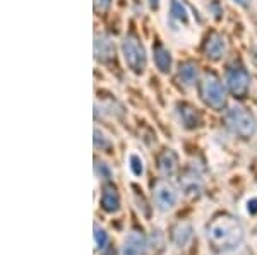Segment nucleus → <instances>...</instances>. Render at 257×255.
Returning <instances> with one entry per match:
<instances>
[{
	"label": "nucleus",
	"mask_w": 257,
	"mask_h": 255,
	"mask_svg": "<svg viewBox=\"0 0 257 255\" xmlns=\"http://www.w3.org/2000/svg\"><path fill=\"white\" fill-rule=\"evenodd\" d=\"M209 11H213V12H214V18H216V19L221 18V14H223V9H221V7H219V2H218V0H214V2H211Z\"/></svg>",
	"instance_id": "obj_25"
},
{
	"label": "nucleus",
	"mask_w": 257,
	"mask_h": 255,
	"mask_svg": "<svg viewBox=\"0 0 257 255\" xmlns=\"http://www.w3.org/2000/svg\"><path fill=\"white\" fill-rule=\"evenodd\" d=\"M178 77L185 86H194L199 77V67L194 62H184L178 67Z\"/></svg>",
	"instance_id": "obj_16"
},
{
	"label": "nucleus",
	"mask_w": 257,
	"mask_h": 255,
	"mask_svg": "<svg viewBox=\"0 0 257 255\" xmlns=\"http://www.w3.org/2000/svg\"><path fill=\"white\" fill-rule=\"evenodd\" d=\"M160 2L161 0H148V4H149V7H151L153 11H156L160 7Z\"/></svg>",
	"instance_id": "obj_28"
},
{
	"label": "nucleus",
	"mask_w": 257,
	"mask_h": 255,
	"mask_svg": "<svg viewBox=\"0 0 257 255\" xmlns=\"http://www.w3.org/2000/svg\"><path fill=\"white\" fill-rule=\"evenodd\" d=\"M199 93H201V100L209 106V108L221 112L226 106V93L223 88L221 81L218 79L214 74H206L199 86Z\"/></svg>",
	"instance_id": "obj_3"
},
{
	"label": "nucleus",
	"mask_w": 257,
	"mask_h": 255,
	"mask_svg": "<svg viewBox=\"0 0 257 255\" xmlns=\"http://www.w3.org/2000/svg\"><path fill=\"white\" fill-rule=\"evenodd\" d=\"M149 248V240L143 229H131L122 243V255H146Z\"/></svg>",
	"instance_id": "obj_8"
},
{
	"label": "nucleus",
	"mask_w": 257,
	"mask_h": 255,
	"mask_svg": "<svg viewBox=\"0 0 257 255\" xmlns=\"http://www.w3.org/2000/svg\"><path fill=\"white\" fill-rule=\"evenodd\" d=\"M93 238H94V250L96 252H103L106 246L110 245V238H108V233L101 228L98 223H94V233H93Z\"/></svg>",
	"instance_id": "obj_18"
},
{
	"label": "nucleus",
	"mask_w": 257,
	"mask_h": 255,
	"mask_svg": "<svg viewBox=\"0 0 257 255\" xmlns=\"http://www.w3.org/2000/svg\"><path fill=\"white\" fill-rule=\"evenodd\" d=\"M235 4H238L240 7H250L252 6V0H233Z\"/></svg>",
	"instance_id": "obj_27"
},
{
	"label": "nucleus",
	"mask_w": 257,
	"mask_h": 255,
	"mask_svg": "<svg viewBox=\"0 0 257 255\" xmlns=\"http://www.w3.org/2000/svg\"><path fill=\"white\" fill-rule=\"evenodd\" d=\"M94 147L99 151H108L111 147V141L99 129H94Z\"/></svg>",
	"instance_id": "obj_21"
},
{
	"label": "nucleus",
	"mask_w": 257,
	"mask_h": 255,
	"mask_svg": "<svg viewBox=\"0 0 257 255\" xmlns=\"http://www.w3.org/2000/svg\"><path fill=\"white\" fill-rule=\"evenodd\" d=\"M115 57V45L108 35H99L94 36V59L101 64H106Z\"/></svg>",
	"instance_id": "obj_14"
},
{
	"label": "nucleus",
	"mask_w": 257,
	"mask_h": 255,
	"mask_svg": "<svg viewBox=\"0 0 257 255\" xmlns=\"http://www.w3.org/2000/svg\"><path fill=\"white\" fill-rule=\"evenodd\" d=\"M247 214L257 216V197H252V199L247 200Z\"/></svg>",
	"instance_id": "obj_24"
},
{
	"label": "nucleus",
	"mask_w": 257,
	"mask_h": 255,
	"mask_svg": "<svg viewBox=\"0 0 257 255\" xmlns=\"http://www.w3.org/2000/svg\"><path fill=\"white\" fill-rule=\"evenodd\" d=\"M99 255H118V253H117V250H115V246L110 243L103 252H99Z\"/></svg>",
	"instance_id": "obj_26"
},
{
	"label": "nucleus",
	"mask_w": 257,
	"mask_h": 255,
	"mask_svg": "<svg viewBox=\"0 0 257 255\" xmlns=\"http://www.w3.org/2000/svg\"><path fill=\"white\" fill-rule=\"evenodd\" d=\"M99 205L106 214H115L120 211V194L113 183L106 180L101 185V197H99Z\"/></svg>",
	"instance_id": "obj_9"
},
{
	"label": "nucleus",
	"mask_w": 257,
	"mask_h": 255,
	"mask_svg": "<svg viewBox=\"0 0 257 255\" xmlns=\"http://www.w3.org/2000/svg\"><path fill=\"white\" fill-rule=\"evenodd\" d=\"M194 238V228L189 221H178L170 231V241L177 248H185Z\"/></svg>",
	"instance_id": "obj_10"
},
{
	"label": "nucleus",
	"mask_w": 257,
	"mask_h": 255,
	"mask_svg": "<svg viewBox=\"0 0 257 255\" xmlns=\"http://www.w3.org/2000/svg\"><path fill=\"white\" fill-rule=\"evenodd\" d=\"M153 60H155V65L156 69L161 72V74H170L172 71V53L165 45L161 43H156L155 47H153Z\"/></svg>",
	"instance_id": "obj_15"
},
{
	"label": "nucleus",
	"mask_w": 257,
	"mask_h": 255,
	"mask_svg": "<svg viewBox=\"0 0 257 255\" xmlns=\"http://www.w3.org/2000/svg\"><path fill=\"white\" fill-rule=\"evenodd\" d=\"M177 115L178 120L187 130H196L202 125V117L194 106L187 105V103H180L177 105Z\"/></svg>",
	"instance_id": "obj_13"
},
{
	"label": "nucleus",
	"mask_w": 257,
	"mask_h": 255,
	"mask_svg": "<svg viewBox=\"0 0 257 255\" xmlns=\"http://www.w3.org/2000/svg\"><path fill=\"white\" fill-rule=\"evenodd\" d=\"M144 159L139 154L131 153L128 154V170L134 176H143L144 175Z\"/></svg>",
	"instance_id": "obj_19"
},
{
	"label": "nucleus",
	"mask_w": 257,
	"mask_h": 255,
	"mask_svg": "<svg viewBox=\"0 0 257 255\" xmlns=\"http://www.w3.org/2000/svg\"><path fill=\"white\" fill-rule=\"evenodd\" d=\"M94 173H96V176H99L101 180H110L111 178V170H110V166L106 163H103V161H94Z\"/></svg>",
	"instance_id": "obj_22"
},
{
	"label": "nucleus",
	"mask_w": 257,
	"mask_h": 255,
	"mask_svg": "<svg viewBox=\"0 0 257 255\" xmlns=\"http://www.w3.org/2000/svg\"><path fill=\"white\" fill-rule=\"evenodd\" d=\"M122 55L125 65L134 74H143L146 69V50L136 35H127L122 40Z\"/></svg>",
	"instance_id": "obj_4"
},
{
	"label": "nucleus",
	"mask_w": 257,
	"mask_h": 255,
	"mask_svg": "<svg viewBox=\"0 0 257 255\" xmlns=\"http://www.w3.org/2000/svg\"><path fill=\"white\" fill-rule=\"evenodd\" d=\"M148 240H149V248H153L155 252H161V250H163V246H165V233L161 231L160 228L153 229L151 236H149Z\"/></svg>",
	"instance_id": "obj_20"
},
{
	"label": "nucleus",
	"mask_w": 257,
	"mask_h": 255,
	"mask_svg": "<svg viewBox=\"0 0 257 255\" xmlns=\"http://www.w3.org/2000/svg\"><path fill=\"white\" fill-rule=\"evenodd\" d=\"M156 168L163 178H172L178 171V156L173 149L161 151L158 159H156Z\"/></svg>",
	"instance_id": "obj_11"
},
{
	"label": "nucleus",
	"mask_w": 257,
	"mask_h": 255,
	"mask_svg": "<svg viewBox=\"0 0 257 255\" xmlns=\"http://www.w3.org/2000/svg\"><path fill=\"white\" fill-rule=\"evenodd\" d=\"M170 16H172V19H175L182 24L189 23V11L185 7V4L180 2V0H172L170 2Z\"/></svg>",
	"instance_id": "obj_17"
},
{
	"label": "nucleus",
	"mask_w": 257,
	"mask_h": 255,
	"mask_svg": "<svg viewBox=\"0 0 257 255\" xmlns=\"http://www.w3.org/2000/svg\"><path fill=\"white\" fill-rule=\"evenodd\" d=\"M225 123L226 127L231 130V134H235L240 139H252L257 132V120L248 110L243 106H231L225 115Z\"/></svg>",
	"instance_id": "obj_2"
},
{
	"label": "nucleus",
	"mask_w": 257,
	"mask_h": 255,
	"mask_svg": "<svg viewBox=\"0 0 257 255\" xmlns=\"http://www.w3.org/2000/svg\"><path fill=\"white\" fill-rule=\"evenodd\" d=\"M204 53L209 60L219 62L226 55V41L219 33H211L204 41Z\"/></svg>",
	"instance_id": "obj_12"
},
{
	"label": "nucleus",
	"mask_w": 257,
	"mask_h": 255,
	"mask_svg": "<svg viewBox=\"0 0 257 255\" xmlns=\"http://www.w3.org/2000/svg\"><path fill=\"white\" fill-rule=\"evenodd\" d=\"M153 200H155L156 209L161 212H168L178 202V192L175 185L168 178H161L153 185Z\"/></svg>",
	"instance_id": "obj_5"
},
{
	"label": "nucleus",
	"mask_w": 257,
	"mask_h": 255,
	"mask_svg": "<svg viewBox=\"0 0 257 255\" xmlns=\"http://www.w3.org/2000/svg\"><path fill=\"white\" fill-rule=\"evenodd\" d=\"M178 185H180V190L185 197H189V199H197V197H201L202 190H204L202 173L199 170H196L194 166H190L180 175Z\"/></svg>",
	"instance_id": "obj_7"
},
{
	"label": "nucleus",
	"mask_w": 257,
	"mask_h": 255,
	"mask_svg": "<svg viewBox=\"0 0 257 255\" xmlns=\"http://www.w3.org/2000/svg\"><path fill=\"white\" fill-rule=\"evenodd\" d=\"M206 241L213 253H233L245 241V228L237 216L230 212H218L206 226Z\"/></svg>",
	"instance_id": "obj_1"
},
{
	"label": "nucleus",
	"mask_w": 257,
	"mask_h": 255,
	"mask_svg": "<svg viewBox=\"0 0 257 255\" xmlns=\"http://www.w3.org/2000/svg\"><path fill=\"white\" fill-rule=\"evenodd\" d=\"M111 6V0H94V11L96 12H106Z\"/></svg>",
	"instance_id": "obj_23"
},
{
	"label": "nucleus",
	"mask_w": 257,
	"mask_h": 255,
	"mask_svg": "<svg viewBox=\"0 0 257 255\" xmlns=\"http://www.w3.org/2000/svg\"><path fill=\"white\" fill-rule=\"evenodd\" d=\"M226 88L235 98H245L250 91V74L242 65H231L225 74Z\"/></svg>",
	"instance_id": "obj_6"
}]
</instances>
